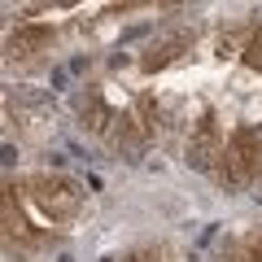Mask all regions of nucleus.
I'll return each instance as SVG.
<instances>
[{
  "label": "nucleus",
  "instance_id": "nucleus-1",
  "mask_svg": "<svg viewBox=\"0 0 262 262\" xmlns=\"http://www.w3.org/2000/svg\"><path fill=\"white\" fill-rule=\"evenodd\" d=\"M22 192L35 201V210L48 223H70L79 214V206H83V184H75L66 175H27Z\"/></svg>",
  "mask_w": 262,
  "mask_h": 262
},
{
  "label": "nucleus",
  "instance_id": "nucleus-2",
  "mask_svg": "<svg viewBox=\"0 0 262 262\" xmlns=\"http://www.w3.org/2000/svg\"><path fill=\"white\" fill-rule=\"evenodd\" d=\"M258 166H262V144H258V136H253L249 127H236L232 140H227V149H223V162H219L214 179H219L223 188H245L253 175H258Z\"/></svg>",
  "mask_w": 262,
  "mask_h": 262
},
{
  "label": "nucleus",
  "instance_id": "nucleus-3",
  "mask_svg": "<svg viewBox=\"0 0 262 262\" xmlns=\"http://www.w3.org/2000/svg\"><path fill=\"white\" fill-rule=\"evenodd\" d=\"M0 223H5V249L9 253H31L44 245V232H35V227L27 223V214H22L18 206V184H5V201H0Z\"/></svg>",
  "mask_w": 262,
  "mask_h": 262
},
{
  "label": "nucleus",
  "instance_id": "nucleus-4",
  "mask_svg": "<svg viewBox=\"0 0 262 262\" xmlns=\"http://www.w3.org/2000/svg\"><path fill=\"white\" fill-rule=\"evenodd\" d=\"M223 131H219V118L214 114H201L192 127V136H188V166L196 170H219V162H223Z\"/></svg>",
  "mask_w": 262,
  "mask_h": 262
},
{
  "label": "nucleus",
  "instance_id": "nucleus-5",
  "mask_svg": "<svg viewBox=\"0 0 262 262\" xmlns=\"http://www.w3.org/2000/svg\"><path fill=\"white\" fill-rule=\"evenodd\" d=\"M188 48H192V31H188V27H170L166 35H158L149 48H144L140 70H144V75H158V70H166L170 61H179Z\"/></svg>",
  "mask_w": 262,
  "mask_h": 262
},
{
  "label": "nucleus",
  "instance_id": "nucleus-6",
  "mask_svg": "<svg viewBox=\"0 0 262 262\" xmlns=\"http://www.w3.org/2000/svg\"><path fill=\"white\" fill-rule=\"evenodd\" d=\"M53 39H57V31L53 27H44V22H27V27H18L9 35V57L13 61H31V57H39V53H48L53 48Z\"/></svg>",
  "mask_w": 262,
  "mask_h": 262
},
{
  "label": "nucleus",
  "instance_id": "nucleus-7",
  "mask_svg": "<svg viewBox=\"0 0 262 262\" xmlns=\"http://www.w3.org/2000/svg\"><path fill=\"white\" fill-rule=\"evenodd\" d=\"M105 140H110V149L114 153H140L144 144H149V127H144L136 114H114V122H110V131H105Z\"/></svg>",
  "mask_w": 262,
  "mask_h": 262
},
{
  "label": "nucleus",
  "instance_id": "nucleus-8",
  "mask_svg": "<svg viewBox=\"0 0 262 262\" xmlns=\"http://www.w3.org/2000/svg\"><path fill=\"white\" fill-rule=\"evenodd\" d=\"M79 122H83L88 131H96V136H105V131H110L114 110L105 105L101 88H88V92H83V101H79Z\"/></svg>",
  "mask_w": 262,
  "mask_h": 262
},
{
  "label": "nucleus",
  "instance_id": "nucleus-9",
  "mask_svg": "<svg viewBox=\"0 0 262 262\" xmlns=\"http://www.w3.org/2000/svg\"><path fill=\"white\" fill-rule=\"evenodd\" d=\"M223 262H262V227H258L253 236H245L241 245H232Z\"/></svg>",
  "mask_w": 262,
  "mask_h": 262
},
{
  "label": "nucleus",
  "instance_id": "nucleus-10",
  "mask_svg": "<svg viewBox=\"0 0 262 262\" xmlns=\"http://www.w3.org/2000/svg\"><path fill=\"white\" fill-rule=\"evenodd\" d=\"M245 66L249 70H262V27L249 35V44H245Z\"/></svg>",
  "mask_w": 262,
  "mask_h": 262
},
{
  "label": "nucleus",
  "instance_id": "nucleus-11",
  "mask_svg": "<svg viewBox=\"0 0 262 262\" xmlns=\"http://www.w3.org/2000/svg\"><path fill=\"white\" fill-rule=\"evenodd\" d=\"M122 262H162V249L144 245V249H131V253H122Z\"/></svg>",
  "mask_w": 262,
  "mask_h": 262
}]
</instances>
